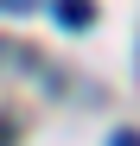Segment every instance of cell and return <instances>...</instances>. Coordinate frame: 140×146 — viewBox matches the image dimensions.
Masks as SVG:
<instances>
[{
  "label": "cell",
  "instance_id": "7a4b0ae2",
  "mask_svg": "<svg viewBox=\"0 0 140 146\" xmlns=\"http://www.w3.org/2000/svg\"><path fill=\"white\" fill-rule=\"evenodd\" d=\"M108 146H140V133H115V140H108Z\"/></svg>",
  "mask_w": 140,
  "mask_h": 146
},
{
  "label": "cell",
  "instance_id": "6da1fadb",
  "mask_svg": "<svg viewBox=\"0 0 140 146\" xmlns=\"http://www.w3.org/2000/svg\"><path fill=\"white\" fill-rule=\"evenodd\" d=\"M57 19L77 32V26H89V19H96V0H57Z\"/></svg>",
  "mask_w": 140,
  "mask_h": 146
}]
</instances>
